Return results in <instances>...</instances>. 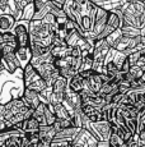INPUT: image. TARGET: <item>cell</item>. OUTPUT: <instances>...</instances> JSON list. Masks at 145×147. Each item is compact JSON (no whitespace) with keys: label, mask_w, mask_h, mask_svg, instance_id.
<instances>
[{"label":"cell","mask_w":145,"mask_h":147,"mask_svg":"<svg viewBox=\"0 0 145 147\" xmlns=\"http://www.w3.org/2000/svg\"><path fill=\"white\" fill-rule=\"evenodd\" d=\"M52 1H55V3H59V4H61V5H63L64 3H65V0H52Z\"/></svg>","instance_id":"bcb514c9"},{"label":"cell","mask_w":145,"mask_h":147,"mask_svg":"<svg viewBox=\"0 0 145 147\" xmlns=\"http://www.w3.org/2000/svg\"><path fill=\"white\" fill-rule=\"evenodd\" d=\"M51 55L55 59H60V58H65L69 55V46H51Z\"/></svg>","instance_id":"603a6c76"},{"label":"cell","mask_w":145,"mask_h":147,"mask_svg":"<svg viewBox=\"0 0 145 147\" xmlns=\"http://www.w3.org/2000/svg\"><path fill=\"white\" fill-rule=\"evenodd\" d=\"M110 146L111 147H127L126 143H125V141L122 140L121 137H120L118 134L116 133V132H112L110 136Z\"/></svg>","instance_id":"f1b7e54d"},{"label":"cell","mask_w":145,"mask_h":147,"mask_svg":"<svg viewBox=\"0 0 145 147\" xmlns=\"http://www.w3.org/2000/svg\"><path fill=\"white\" fill-rule=\"evenodd\" d=\"M36 13V8H35V3L31 1L29 4H27L26 7L23 8V12H22V19H27V21H31L33 18Z\"/></svg>","instance_id":"d4e9b609"},{"label":"cell","mask_w":145,"mask_h":147,"mask_svg":"<svg viewBox=\"0 0 145 147\" xmlns=\"http://www.w3.org/2000/svg\"><path fill=\"white\" fill-rule=\"evenodd\" d=\"M82 110L85 115L88 117V119L90 121H101L104 120V117H103L102 109L99 107H96L90 104H83L82 105Z\"/></svg>","instance_id":"7c38bea8"},{"label":"cell","mask_w":145,"mask_h":147,"mask_svg":"<svg viewBox=\"0 0 145 147\" xmlns=\"http://www.w3.org/2000/svg\"><path fill=\"white\" fill-rule=\"evenodd\" d=\"M33 117L38 120V123H40L41 125L46 124V119H45V104L43 102H40V105L35 109V111H33Z\"/></svg>","instance_id":"484cf974"},{"label":"cell","mask_w":145,"mask_h":147,"mask_svg":"<svg viewBox=\"0 0 145 147\" xmlns=\"http://www.w3.org/2000/svg\"><path fill=\"white\" fill-rule=\"evenodd\" d=\"M139 134V147H145V127L138 132Z\"/></svg>","instance_id":"f35d334b"},{"label":"cell","mask_w":145,"mask_h":147,"mask_svg":"<svg viewBox=\"0 0 145 147\" xmlns=\"http://www.w3.org/2000/svg\"><path fill=\"white\" fill-rule=\"evenodd\" d=\"M8 123H7V120L4 119V118H0V132H3V131H5V129L8 128Z\"/></svg>","instance_id":"7bdbcfd3"},{"label":"cell","mask_w":145,"mask_h":147,"mask_svg":"<svg viewBox=\"0 0 145 147\" xmlns=\"http://www.w3.org/2000/svg\"><path fill=\"white\" fill-rule=\"evenodd\" d=\"M107 18H108V12L97 5L96 22H94V28H93V32H94V35H96V38L98 35H101L103 28L106 27V24H107Z\"/></svg>","instance_id":"8fae6325"},{"label":"cell","mask_w":145,"mask_h":147,"mask_svg":"<svg viewBox=\"0 0 145 147\" xmlns=\"http://www.w3.org/2000/svg\"><path fill=\"white\" fill-rule=\"evenodd\" d=\"M122 36V31H121V28H117V30H115L113 32H111L110 35L106 37V41H107V44L110 45L111 47H115V45H116V42L118 41V38Z\"/></svg>","instance_id":"4316f807"},{"label":"cell","mask_w":145,"mask_h":147,"mask_svg":"<svg viewBox=\"0 0 145 147\" xmlns=\"http://www.w3.org/2000/svg\"><path fill=\"white\" fill-rule=\"evenodd\" d=\"M54 109H55L56 118H60V119H71L70 113H69V110L66 109V106L63 102H59L56 105H54Z\"/></svg>","instance_id":"7402d4cb"},{"label":"cell","mask_w":145,"mask_h":147,"mask_svg":"<svg viewBox=\"0 0 145 147\" xmlns=\"http://www.w3.org/2000/svg\"><path fill=\"white\" fill-rule=\"evenodd\" d=\"M85 128L98 141H108L111 133H112V128H111L110 121L106 119L101 121H89Z\"/></svg>","instance_id":"5b68a950"},{"label":"cell","mask_w":145,"mask_h":147,"mask_svg":"<svg viewBox=\"0 0 145 147\" xmlns=\"http://www.w3.org/2000/svg\"><path fill=\"white\" fill-rule=\"evenodd\" d=\"M54 61L55 58L51 55V53L41 56H32V59H31V64L36 68V70L47 82V84H51L60 76L59 68L55 65Z\"/></svg>","instance_id":"7a4b0ae2"},{"label":"cell","mask_w":145,"mask_h":147,"mask_svg":"<svg viewBox=\"0 0 145 147\" xmlns=\"http://www.w3.org/2000/svg\"><path fill=\"white\" fill-rule=\"evenodd\" d=\"M15 18L10 13H1L0 14V32L10 31L15 24Z\"/></svg>","instance_id":"d6986e66"},{"label":"cell","mask_w":145,"mask_h":147,"mask_svg":"<svg viewBox=\"0 0 145 147\" xmlns=\"http://www.w3.org/2000/svg\"><path fill=\"white\" fill-rule=\"evenodd\" d=\"M126 125H127V128H129V131L131 132V133H138V131H139V117L126 119Z\"/></svg>","instance_id":"4dcf8cb0"},{"label":"cell","mask_w":145,"mask_h":147,"mask_svg":"<svg viewBox=\"0 0 145 147\" xmlns=\"http://www.w3.org/2000/svg\"><path fill=\"white\" fill-rule=\"evenodd\" d=\"M82 51H83V49L79 45L69 46V55H71V56H82Z\"/></svg>","instance_id":"8d00e7d4"},{"label":"cell","mask_w":145,"mask_h":147,"mask_svg":"<svg viewBox=\"0 0 145 147\" xmlns=\"http://www.w3.org/2000/svg\"><path fill=\"white\" fill-rule=\"evenodd\" d=\"M98 140L87 128H80L78 134L72 140L71 147H97Z\"/></svg>","instance_id":"52a82bcc"},{"label":"cell","mask_w":145,"mask_h":147,"mask_svg":"<svg viewBox=\"0 0 145 147\" xmlns=\"http://www.w3.org/2000/svg\"><path fill=\"white\" fill-rule=\"evenodd\" d=\"M9 0H0V14L1 13H10L9 9Z\"/></svg>","instance_id":"74e56055"},{"label":"cell","mask_w":145,"mask_h":147,"mask_svg":"<svg viewBox=\"0 0 145 147\" xmlns=\"http://www.w3.org/2000/svg\"><path fill=\"white\" fill-rule=\"evenodd\" d=\"M4 69V67H3V64H1V60H0V70H3Z\"/></svg>","instance_id":"c3c4849f"},{"label":"cell","mask_w":145,"mask_h":147,"mask_svg":"<svg viewBox=\"0 0 145 147\" xmlns=\"http://www.w3.org/2000/svg\"><path fill=\"white\" fill-rule=\"evenodd\" d=\"M13 45V46L18 47V41H17V37L12 30L10 31H5V32H0V46L1 45Z\"/></svg>","instance_id":"44dd1931"},{"label":"cell","mask_w":145,"mask_h":147,"mask_svg":"<svg viewBox=\"0 0 145 147\" xmlns=\"http://www.w3.org/2000/svg\"><path fill=\"white\" fill-rule=\"evenodd\" d=\"M97 147H111L110 146V141H98Z\"/></svg>","instance_id":"ee69618b"},{"label":"cell","mask_w":145,"mask_h":147,"mask_svg":"<svg viewBox=\"0 0 145 147\" xmlns=\"http://www.w3.org/2000/svg\"><path fill=\"white\" fill-rule=\"evenodd\" d=\"M87 83H88V87L92 90V91L96 92V94H98L99 90H101V87H102V84H103V80L101 77V73L93 72L87 78Z\"/></svg>","instance_id":"ac0fdd59"},{"label":"cell","mask_w":145,"mask_h":147,"mask_svg":"<svg viewBox=\"0 0 145 147\" xmlns=\"http://www.w3.org/2000/svg\"><path fill=\"white\" fill-rule=\"evenodd\" d=\"M72 141L70 140H54L51 141V147H71Z\"/></svg>","instance_id":"d6a6232c"},{"label":"cell","mask_w":145,"mask_h":147,"mask_svg":"<svg viewBox=\"0 0 145 147\" xmlns=\"http://www.w3.org/2000/svg\"><path fill=\"white\" fill-rule=\"evenodd\" d=\"M141 56V51H134L127 55V59H129L130 61V65H136V63H138V60L140 59Z\"/></svg>","instance_id":"d590c367"},{"label":"cell","mask_w":145,"mask_h":147,"mask_svg":"<svg viewBox=\"0 0 145 147\" xmlns=\"http://www.w3.org/2000/svg\"><path fill=\"white\" fill-rule=\"evenodd\" d=\"M40 125L41 124L38 123V120L35 117H31V118H27V119H23L22 121L15 123L13 127L19 129V131L24 132V133H33V132H38Z\"/></svg>","instance_id":"30bf717a"},{"label":"cell","mask_w":145,"mask_h":147,"mask_svg":"<svg viewBox=\"0 0 145 147\" xmlns=\"http://www.w3.org/2000/svg\"><path fill=\"white\" fill-rule=\"evenodd\" d=\"M79 131H80L79 127H74V125L68 127V128H64V129H61V131H57L54 138H56V140H70V141H72Z\"/></svg>","instance_id":"e0dca14e"},{"label":"cell","mask_w":145,"mask_h":147,"mask_svg":"<svg viewBox=\"0 0 145 147\" xmlns=\"http://www.w3.org/2000/svg\"><path fill=\"white\" fill-rule=\"evenodd\" d=\"M68 86L70 87L72 91L80 94V92H82L85 87H88L87 78H83L79 73H76L75 76H72L70 80H68Z\"/></svg>","instance_id":"9a60e30c"},{"label":"cell","mask_w":145,"mask_h":147,"mask_svg":"<svg viewBox=\"0 0 145 147\" xmlns=\"http://www.w3.org/2000/svg\"><path fill=\"white\" fill-rule=\"evenodd\" d=\"M63 10L68 16L69 19L76 22L80 24V19H82V4L76 1V0H65L63 4Z\"/></svg>","instance_id":"ba28073f"},{"label":"cell","mask_w":145,"mask_h":147,"mask_svg":"<svg viewBox=\"0 0 145 147\" xmlns=\"http://www.w3.org/2000/svg\"><path fill=\"white\" fill-rule=\"evenodd\" d=\"M125 3H127V0H103V1L97 3L96 5L106 9L107 12H111L113 9H120Z\"/></svg>","instance_id":"ffe728a7"},{"label":"cell","mask_w":145,"mask_h":147,"mask_svg":"<svg viewBox=\"0 0 145 147\" xmlns=\"http://www.w3.org/2000/svg\"><path fill=\"white\" fill-rule=\"evenodd\" d=\"M129 72L134 76V77L136 78V80H140V77L143 76V73H144V70L141 69V68L139 67V65H131Z\"/></svg>","instance_id":"e575fe53"},{"label":"cell","mask_w":145,"mask_h":147,"mask_svg":"<svg viewBox=\"0 0 145 147\" xmlns=\"http://www.w3.org/2000/svg\"><path fill=\"white\" fill-rule=\"evenodd\" d=\"M83 36L76 30H71V31H68V35L65 37V42L68 44V46H72V45H76L78 41Z\"/></svg>","instance_id":"cb8c5ba5"},{"label":"cell","mask_w":145,"mask_h":147,"mask_svg":"<svg viewBox=\"0 0 145 147\" xmlns=\"http://www.w3.org/2000/svg\"><path fill=\"white\" fill-rule=\"evenodd\" d=\"M23 100L24 102L27 104L29 107H33L36 109L38 105H40L41 100H40V92L35 91V90H31V88H26L23 92Z\"/></svg>","instance_id":"2e32d148"},{"label":"cell","mask_w":145,"mask_h":147,"mask_svg":"<svg viewBox=\"0 0 145 147\" xmlns=\"http://www.w3.org/2000/svg\"><path fill=\"white\" fill-rule=\"evenodd\" d=\"M28 26H29V21H27V19H19L13 26L12 31L14 32V35L17 37L18 46H27V45H29Z\"/></svg>","instance_id":"8992f818"},{"label":"cell","mask_w":145,"mask_h":147,"mask_svg":"<svg viewBox=\"0 0 145 147\" xmlns=\"http://www.w3.org/2000/svg\"><path fill=\"white\" fill-rule=\"evenodd\" d=\"M59 73H60V76L65 77L66 80H70L72 76H75L78 72L72 67H64V68H60V69H59Z\"/></svg>","instance_id":"1f68e13d"},{"label":"cell","mask_w":145,"mask_h":147,"mask_svg":"<svg viewBox=\"0 0 145 147\" xmlns=\"http://www.w3.org/2000/svg\"><path fill=\"white\" fill-rule=\"evenodd\" d=\"M24 132L14 127H8L5 131L0 132V147H22V137Z\"/></svg>","instance_id":"277c9868"},{"label":"cell","mask_w":145,"mask_h":147,"mask_svg":"<svg viewBox=\"0 0 145 147\" xmlns=\"http://www.w3.org/2000/svg\"><path fill=\"white\" fill-rule=\"evenodd\" d=\"M5 114V105L4 104H0V118H3Z\"/></svg>","instance_id":"f6af8a7d"},{"label":"cell","mask_w":145,"mask_h":147,"mask_svg":"<svg viewBox=\"0 0 145 147\" xmlns=\"http://www.w3.org/2000/svg\"><path fill=\"white\" fill-rule=\"evenodd\" d=\"M1 58H3V51H1V47H0V60H1Z\"/></svg>","instance_id":"7dc6e473"},{"label":"cell","mask_w":145,"mask_h":147,"mask_svg":"<svg viewBox=\"0 0 145 147\" xmlns=\"http://www.w3.org/2000/svg\"><path fill=\"white\" fill-rule=\"evenodd\" d=\"M1 64L4 67V69H7L8 72H14L17 68L21 67V63H19L18 58L15 55V51L14 53H9L7 55H3L1 58Z\"/></svg>","instance_id":"4fadbf2b"},{"label":"cell","mask_w":145,"mask_h":147,"mask_svg":"<svg viewBox=\"0 0 145 147\" xmlns=\"http://www.w3.org/2000/svg\"><path fill=\"white\" fill-rule=\"evenodd\" d=\"M42 21L45 22L46 24H51V23H54V22H56V18H55V16L52 14L51 12H49L46 14V16L42 18Z\"/></svg>","instance_id":"ab89813d"},{"label":"cell","mask_w":145,"mask_h":147,"mask_svg":"<svg viewBox=\"0 0 145 147\" xmlns=\"http://www.w3.org/2000/svg\"><path fill=\"white\" fill-rule=\"evenodd\" d=\"M52 125L55 127V129L57 132L64 128H68V127H72V123H71V119H60V118H56V120L54 121Z\"/></svg>","instance_id":"f546056e"},{"label":"cell","mask_w":145,"mask_h":147,"mask_svg":"<svg viewBox=\"0 0 145 147\" xmlns=\"http://www.w3.org/2000/svg\"><path fill=\"white\" fill-rule=\"evenodd\" d=\"M26 90L23 81V68H17L14 72H8L7 69L0 70V104H7L12 98L23 96Z\"/></svg>","instance_id":"6da1fadb"},{"label":"cell","mask_w":145,"mask_h":147,"mask_svg":"<svg viewBox=\"0 0 145 147\" xmlns=\"http://www.w3.org/2000/svg\"><path fill=\"white\" fill-rule=\"evenodd\" d=\"M131 90V83L129 81H126L124 78V80H121L118 82V92H121V94H127Z\"/></svg>","instance_id":"836d02e7"},{"label":"cell","mask_w":145,"mask_h":147,"mask_svg":"<svg viewBox=\"0 0 145 147\" xmlns=\"http://www.w3.org/2000/svg\"><path fill=\"white\" fill-rule=\"evenodd\" d=\"M23 81L26 88L35 90L37 92H41L47 87V82L41 77L40 73L36 70V68L31 63L23 68Z\"/></svg>","instance_id":"3957f363"},{"label":"cell","mask_w":145,"mask_h":147,"mask_svg":"<svg viewBox=\"0 0 145 147\" xmlns=\"http://www.w3.org/2000/svg\"><path fill=\"white\" fill-rule=\"evenodd\" d=\"M134 106H135V109L138 110L139 115H141L145 111V105H144V102H141L140 100H136V102L134 104Z\"/></svg>","instance_id":"60d3db41"},{"label":"cell","mask_w":145,"mask_h":147,"mask_svg":"<svg viewBox=\"0 0 145 147\" xmlns=\"http://www.w3.org/2000/svg\"><path fill=\"white\" fill-rule=\"evenodd\" d=\"M122 35L127 36V37H136L140 36V28L134 27V26H121Z\"/></svg>","instance_id":"83f0119b"},{"label":"cell","mask_w":145,"mask_h":147,"mask_svg":"<svg viewBox=\"0 0 145 147\" xmlns=\"http://www.w3.org/2000/svg\"><path fill=\"white\" fill-rule=\"evenodd\" d=\"M130 67H131V65H130V61H129V59H127V56H126V59H125L124 63H122L121 72L124 73V74H125V73H127V72L130 70Z\"/></svg>","instance_id":"b9f144b4"},{"label":"cell","mask_w":145,"mask_h":147,"mask_svg":"<svg viewBox=\"0 0 145 147\" xmlns=\"http://www.w3.org/2000/svg\"><path fill=\"white\" fill-rule=\"evenodd\" d=\"M15 55L18 58L22 68H24L27 64H29L31 59H32V51H31L29 45H27V46H18L15 49Z\"/></svg>","instance_id":"5bb4252c"},{"label":"cell","mask_w":145,"mask_h":147,"mask_svg":"<svg viewBox=\"0 0 145 147\" xmlns=\"http://www.w3.org/2000/svg\"><path fill=\"white\" fill-rule=\"evenodd\" d=\"M55 134H56V129H55L54 125H50V124L40 125V129H38V137H40L38 147H51V141L54 140Z\"/></svg>","instance_id":"9c48e42d"}]
</instances>
